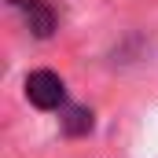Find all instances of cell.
Segmentation results:
<instances>
[{
    "label": "cell",
    "mask_w": 158,
    "mask_h": 158,
    "mask_svg": "<svg viewBox=\"0 0 158 158\" xmlns=\"http://www.w3.org/2000/svg\"><path fill=\"white\" fill-rule=\"evenodd\" d=\"M26 96H30V103L40 107V110H55L66 99V85H63L59 74H52V70H33L26 77Z\"/></svg>",
    "instance_id": "1"
},
{
    "label": "cell",
    "mask_w": 158,
    "mask_h": 158,
    "mask_svg": "<svg viewBox=\"0 0 158 158\" xmlns=\"http://www.w3.org/2000/svg\"><path fill=\"white\" fill-rule=\"evenodd\" d=\"M22 11H26V26L33 30V37H52V30H55V11H52L44 0H22Z\"/></svg>",
    "instance_id": "2"
},
{
    "label": "cell",
    "mask_w": 158,
    "mask_h": 158,
    "mask_svg": "<svg viewBox=\"0 0 158 158\" xmlns=\"http://www.w3.org/2000/svg\"><path fill=\"white\" fill-rule=\"evenodd\" d=\"M63 132H66V136H85V132H92V110H85V107H66V110H63Z\"/></svg>",
    "instance_id": "3"
}]
</instances>
